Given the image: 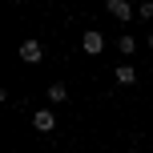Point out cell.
<instances>
[{
    "label": "cell",
    "instance_id": "1",
    "mask_svg": "<svg viewBox=\"0 0 153 153\" xmlns=\"http://www.w3.org/2000/svg\"><path fill=\"white\" fill-rule=\"evenodd\" d=\"M32 129H36V133H56V113H53V105H45V109L32 113Z\"/></svg>",
    "mask_w": 153,
    "mask_h": 153
},
{
    "label": "cell",
    "instance_id": "9",
    "mask_svg": "<svg viewBox=\"0 0 153 153\" xmlns=\"http://www.w3.org/2000/svg\"><path fill=\"white\" fill-rule=\"evenodd\" d=\"M145 45H149V48H153V24H149V36H145Z\"/></svg>",
    "mask_w": 153,
    "mask_h": 153
},
{
    "label": "cell",
    "instance_id": "7",
    "mask_svg": "<svg viewBox=\"0 0 153 153\" xmlns=\"http://www.w3.org/2000/svg\"><path fill=\"white\" fill-rule=\"evenodd\" d=\"M117 48H121V56H133V53H137V40H133L129 32H121V40H117Z\"/></svg>",
    "mask_w": 153,
    "mask_h": 153
},
{
    "label": "cell",
    "instance_id": "3",
    "mask_svg": "<svg viewBox=\"0 0 153 153\" xmlns=\"http://www.w3.org/2000/svg\"><path fill=\"white\" fill-rule=\"evenodd\" d=\"M20 61L24 65H40V61H45V45H40V40H20Z\"/></svg>",
    "mask_w": 153,
    "mask_h": 153
},
{
    "label": "cell",
    "instance_id": "6",
    "mask_svg": "<svg viewBox=\"0 0 153 153\" xmlns=\"http://www.w3.org/2000/svg\"><path fill=\"white\" fill-rule=\"evenodd\" d=\"M45 97H48V105H61V101H69V85H65V81H53L45 89Z\"/></svg>",
    "mask_w": 153,
    "mask_h": 153
},
{
    "label": "cell",
    "instance_id": "4",
    "mask_svg": "<svg viewBox=\"0 0 153 153\" xmlns=\"http://www.w3.org/2000/svg\"><path fill=\"white\" fill-rule=\"evenodd\" d=\"M81 48L89 56H97V53H105V36H101L97 28H85V36H81Z\"/></svg>",
    "mask_w": 153,
    "mask_h": 153
},
{
    "label": "cell",
    "instance_id": "8",
    "mask_svg": "<svg viewBox=\"0 0 153 153\" xmlns=\"http://www.w3.org/2000/svg\"><path fill=\"white\" fill-rule=\"evenodd\" d=\"M137 20H153V0H141L137 4Z\"/></svg>",
    "mask_w": 153,
    "mask_h": 153
},
{
    "label": "cell",
    "instance_id": "5",
    "mask_svg": "<svg viewBox=\"0 0 153 153\" xmlns=\"http://www.w3.org/2000/svg\"><path fill=\"white\" fill-rule=\"evenodd\" d=\"M113 81L121 85V89H129V85H137V69H133V65H117V69H113Z\"/></svg>",
    "mask_w": 153,
    "mask_h": 153
},
{
    "label": "cell",
    "instance_id": "2",
    "mask_svg": "<svg viewBox=\"0 0 153 153\" xmlns=\"http://www.w3.org/2000/svg\"><path fill=\"white\" fill-rule=\"evenodd\" d=\"M105 8H109V16H113V20H121V24H129L133 16H137V8H133L129 0H105Z\"/></svg>",
    "mask_w": 153,
    "mask_h": 153
}]
</instances>
